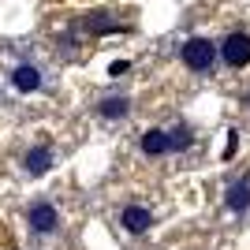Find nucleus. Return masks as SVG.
Wrapping results in <instances>:
<instances>
[{
  "mask_svg": "<svg viewBox=\"0 0 250 250\" xmlns=\"http://www.w3.org/2000/svg\"><path fill=\"white\" fill-rule=\"evenodd\" d=\"M183 63H187L190 71H209L217 63V45L209 42V38H190L183 45Z\"/></svg>",
  "mask_w": 250,
  "mask_h": 250,
  "instance_id": "obj_1",
  "label": "nucleus"
},
{
  "mask_svg": "<svg viewBox=\"0 0 250 250\" xmlns=\"http://www.w3.org/2000/svg\"><path fill=\"white\" fill-rule=\"evenodd\" d=\"M220 56H224L228 67H247L250 63V34H243V30L228 34L224 45H220Z\"/></svg>",
  "mask_w": 250,
  "mask_h": 250,
  "instance_id": "obj_2",
  "label": "nucleus"
},
{
  "mask_svg": "<svg viewBox=\"0 0 250 250\" xmlns=\"http://www.w3.org/2000/svg\"><path fill=\"white\" fill-rule=\"evenodd\" d=\"M26 220H30V228L38 231V235H49V231L60 224V217H56V209H52L49 202H34L30 213H26Z\"/></svg>",
  "mask_w": 250,
  "mask_h": 250,
  "instance_id": "obj_3",
  "label": "nucleus"
},
{
  "mask_svg": "<svg viewBox=\"0 0 250 250\" xmlns=\"http://www.w3.org/2000/svg\"><path fill=\"white\" fill-rule=\"evenodd\" d=\"M11 86H15L19 94H34V90H42V71H38L34 63H19V67L11 71Z\"/></svg>",
  "mask_w": 250,
  "mask_h": 250,
  "instance_id": "obj_4",
  "label": "nucleus"
},
{
  "mask_svg": "<svg viewBox=\"0 0 250 250\" xmlns=\"http://www.w3.org/2000/svg\"><path fill=\"white\" fill-rule=\"evenodd\" d=\"M120 224H124L131 235H142V231L153 224V213H149V209H142V206H127L124 213H120Z\"/></svg>",
  "mask_w": 250,
  "mask_h": 250,
  "instance_id": "obj_5",
  "label": "nucleus"
},
{
  "mask_svg": "<svg viewBox=\"0 0 250 250\" xmlns=\"http://www.w3.org/2000/svg\"><path fill=\"white\" fill-rule=\"evenodd\" d=\"M22 168H26L30 176H45V172L52 168V149L49 146H34L30 153L22 157Z\"/></svg>",
  "mask_w": 250,
  "mask_h": 250,
  "instance_id": "obj_6",
  "label": "nucleus"
},
{
  "mask_svg": "<svg viewBox=\"0 0 250 250\" xmlns=\"http://www.w3.org/2000/svg\"><path fill=\"white\" fill-rule=\"evenodd\" d=\"M168 131H161V127H149L146 135H142V153H149V157H161V153H168Z\"/></svg>",
  "mask_w": 250,
  "mask_h": 250,
  "instance_id": "obj_7",
  "label": "nucleus"
},
{
  "mask_svg": "<svg viewBox=\"0 0 250 250\" xmlns=\"http://www.w3.org/2000/svg\"><path fill=\"white\" fill-rule=\"evenodd\" d=\"M228 209L231 213H247L250 209V179H243V183H231L228 187Z\"/></svg>",
  "mask_w": 250,
  "mask_h": 250,
  "instance_id": "obj_8",
  "label": "nucleus"
},
{
  "mask_svg": "<svg viewBox=\"0 0 250 250\" xmlns=\"http://www.w3.org/2000/svg\"><path fill=\"white\" fill-rule=\"evenodd\" d=\"M127 108H131L127 97H104V101H101V116H104V120H124Z\"/></svg>",
  "mask_w": 250,
  "mask_h": 250,
  "instance_id": "obj_9",
  "label": "nucleus"
},
{
  "mask_svg": "<svg viewBox=\"0 0 250 250\" xmlns=\"http://www.w3.org/2000/svg\"><path fill=\"white\" fill-rule=\"evenodd\" d=\"M168 146H172V149H187L190 146V127L187 124L172 127V131H168Z\"/></svg>",
  "mask_w": 250,
  "mask_h": 250,
  "instance_id": "obj_10",
  "label": "nucleus"
},
{
  "mask_svg": "<svg viewBox=\"0 0 250 250\" xmlns=\"http://www.w3.org/2000/svg\"><path fill=\"white\" fill-rule=\"evenodd\" d=\"M127 67H131V63H127V60H116L112 67H108V75H112V79H120V75H124Z\"/></svg>",
  "mask_w": 250,
  "mask_h": 250,
  "instance_id": "obj_11",
  "label": "nucleus"
},
{
  "mask_svg": "<svg viewBox=\"0 0 250 250\" xmlns=\"http://www.w3.org/2000/svg\"><path fill=\"white\" fill-rule=\"evenodd\" d=\"M235 142H239V131H228V146H224V157L235 153Z\"/></svg>",
  "mask_w": 250,
  "mask_h": 250,
  "instance_id": "obj_12",
  "label": "nucleus"
},
{
  "mask_svg": "<svg viewBox=\"0 0 250 250\" xmlns=\"http://www.w3.org/2000/svg\"><path fill=\"white\" fill-rule=\"evenodd\" d=\"M247 101H250V97H247Z\"/></svg>",
  "mask_w": 250,
  "mask_h": 250,
  "instance_id": "obj_13",
  "label": "nucleus"
}]
</instances>
